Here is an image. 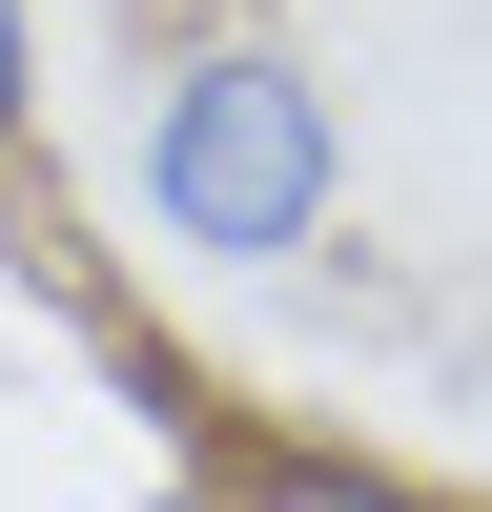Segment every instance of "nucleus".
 Masks as SVG:
<instances>
[{"mask_svg":"<svg viewBox=\"0 0 492 512\" xmlns=\"http://www.w3.org/2000/svg\"><path fill=\"white\" fill-rule=\"evenodd\" d=\"M41 144V0H0V164Z\"/></svg>","mask_w":492,"mask_h":512,"instance_id":"nucleus-3","label":"nucleus"},{"mask_svg":"<svg viewBox=\"0 0 492 512\" xmlns=\"http://www.w3.org/2000/svg\"><path fill=\"white\" fill-rule=\"evenodd\" d=\"M328 205H349V123L287 62L267 21H205L185 62L144 82V226L185 267H308Z\"/></svg>","mask_w":492,"mask_h":512,"instance_id":"nucleus-1","label":"nucleus"},{"mask_svg":"<svg viewBox=\"0 0 492 512\" xmlns=\"http://www.w3.org/2000/svg\"><path fill=\"white\" fill-rule=\"evenodd\" d=\"M164 512H451L431 472H390V451H328V431H267L246 472H185Z\"/></svg>","mask_w":492,"mask_h":512,"instance_id":"nucleus-2","label":"nucleus"}]
</instances>
